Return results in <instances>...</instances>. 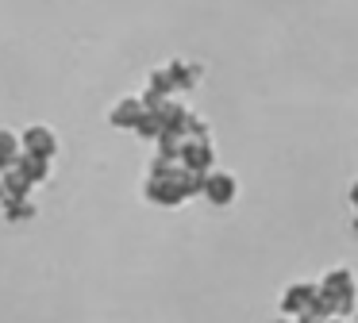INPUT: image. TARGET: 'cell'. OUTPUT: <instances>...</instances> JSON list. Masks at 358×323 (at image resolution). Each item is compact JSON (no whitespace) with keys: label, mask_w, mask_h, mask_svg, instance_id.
<instances>
[{"label":"cell","mask_w":358,"mask_h":323,"mask_svg":"<svg viewBox=\"0 0 358 323\" xmlns=\"http://www.w3.org/2000/svg\"><path fill=\"white\" fill-rule=\"evenodd\" d=\"M231 189H235V185L227 181V177H220V181H212V185H208L212 196H216V192H220V196H231Z\"/></svg>","instance_id":"cell-1"}]
</instances>
